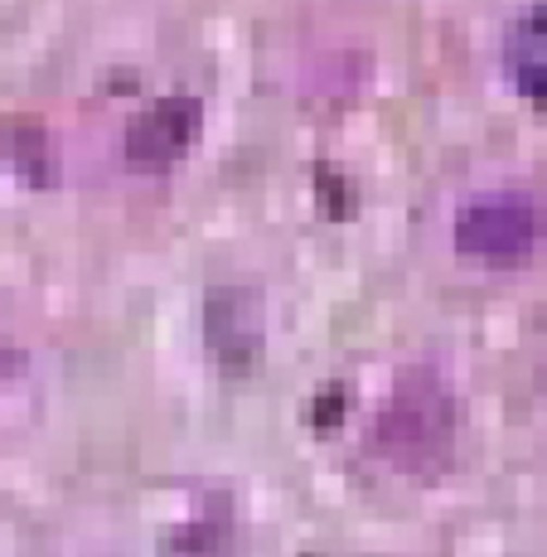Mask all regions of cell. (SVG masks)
<instances>
[{
	"instance_id": "cell-7",
	"label": "cell",
	"mask_w": 547,
	"mask_h": 557,
	"mask_svg": "<svg viewBox=\"0 0 547 557\" xmlns=\"http://www.w3.org/2000/svg\"><path fill=\"white\" fill-rule=\"evenodd\" d=\"M15 363H20V359H15V349H10V345H0V383H5V373L15 369Z\"/></svg>"
},
{
	"instance_id": "cell-3",
	"label": "cell",
	"mask_w": 547,
	"mask_h": 557,
	"mask_svg": "<svg viewBox=\"0 0 547 557\" xmlns=\"http://www.w3.org/2000/svg\"><path fill=\"white\" fill-rule=\"evenodd\" d=\"M203 107L195 98H160L126 126V160L141 170H165L195 146Z\"/></svg>"
},
{
	"instance_id": "cell-5",
	"label": "cell",
	"mask_w": 547,
	"mask_h": 557,
	"mask_svg": "<svg viewBox=\"0 0 547 557\" xmlns=\"http://www.w3.org/2000/svg\"><path fill=\"white\" fill-rule=\"evenodd\" d=\"M170 557H233V533L223 513H203L170 539Z\"/></svg>"
},
{
	"instance_id": "cell-1",
	"label": "cell",
	"mask_w": 547,
	"mask_h": 557,
	"mask_svg": "<svg viewBox=\"0 0 547 557\" xmlns=\"http://www.w3.org/2000/svg\"><path fill=\"white\" fill-rule=\"evenodd\" d=\"M456 442V398L446 379L426 363L398 373L378 422H373V446L407 475H436L450 460Z\"/></svg>"
},
{
	"instance_id": "cell-4",
	"label": "cell",
	"mask_w": 547,
	"mask_h": 557,
	"mask_svg": "<svg viewBox=\"0 0 547 557\" xmlns=\"http://www.w3.org/2000/svg\"><path fill=\"white\" fill-rule=\"evenodd\" d=\"M209 345L228 369H257V359H262V296L252 286H223L209 296Z\"/></svg>"
},
{
	"instance_id": "cell-2",
	"label": "cell",
	"mask_w": 547,
	"mask_h": 557,
	"mask_svg": "<svg viewBox=\"0 0 547 557\" xmlns=\"http://www.w3.org/2000/svg\"><path fill=\"white\" fill-rule=\"evenodd\" d=\"M543 209L529 195H485L456 213V248L470 262L519 267L543 243Z\"/></svg>"
},
{
	"instance_id": "cell-6",
	"label": "cell",
	"mask_w": 547,
	"mask_h": 557,
	"mask_svg": "<svg viewBox=\"0 0 547 557\" xmlns=\"http://www.w3.org/2000/svg\"><path fill=\"white\" fill-rule=\"evenodd\" d=\"M5 151L29 180H49V146H45V132H39L35 122H10L5 126Z\"/></svg>"
}]
</instances>
